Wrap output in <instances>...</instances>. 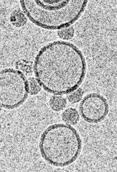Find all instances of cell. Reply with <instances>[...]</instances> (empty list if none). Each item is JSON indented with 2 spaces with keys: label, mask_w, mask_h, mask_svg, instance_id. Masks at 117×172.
Here are the masks:
<instances>
[{
  "label": "cell",
  "mask_w": 117,
  "mask_h": 172,
  "mask_svg": "<svg viewBox=\"0 0 117 172\" xmlns=\"http://www.w3.org/2000/svg\"><path fill=\"white\" fill-rule=\"evenodd\" d=\"M62 119L66 124L69 125H74L79 122V115L77 110L75 108H69L62 113Z\"/></svg>",
  "instance_id": "8992f818"
},
{
  "label": "cell",
  "mask_w": 117,
  "mask_h": 172,
  "mask_svg": "<svg viewBox=\"0 0 117 172\" xmlns=\"http://www.w3.org/2000/svg\"><path fill=\"white\" fill-rule=\"evenodd\" d=\"M21 7L35 25L50 30L68 27L81 16L85 8L82 0H20Z\"/></svg>",
  "instance_id": "7a4b0ae2"
},
{
  "label": "cell",
  "mask_w": 117,
  "mask_h": 172,
  "mask_svg": "<svg viewBox=\"0 0 117 172\" xmlns=\"http://www.w3.org/2000/svg\"><path fill=\"white\" fill-rule=\"evenodd\" d=\"M29 93L31 95L38 94L41 90V86L36 78L31 77L27 80Z\"/></svg>",
  "instance_id": "ba28073f"
},
{
  "label": "cell",
  "mask_w": 117,
  "mask_h": 172,
  "mask_svg": "<svg viewBox=\"0 0 117 172\" xmlns=\"http://www.w3.org/2000/svg\"><path fill=\"white\" fill-rule=\"evenodd\" d=\"M28 93L27 80L22 72L12 68L0 71V106L16 108L25 101Z\"/></svg>",
  "instance_id": "277c9868"
},
{
  "label": "cell",
  "mask_w": 117,
  "mask_h": 172,
  "mask_svg": "<svg viewBox=\"0 0 117 172\" xmlns=\"http://www.w3.org/2000/svg\"><path fill=\"white\" fill-rule=\"evenodd\" d=\"M1 107L0 106V112L1 110Z\"/></svg>",
  "instance_id": "8fae6325"
},
{
  "label": "cell",
  "mask_w": 117,
  "mask_h": 172,
  "mask_svg": "<svg viewBox=\"0 0 117 172\" xmlns=\"http://www.w3.org/2000/svg\"><path fill=\"white\" fill-rule=\"evenodd\" d=\"M79 108L82 117L90 123H97L102 121L107 115L109 110L106 98L97 93H91L85 96Z\"/></svg>",
  "instance_id": "5b68a950"
},
{
  "label": "cell",
  "mask_w": 117,
  "mask_h": 172,
  "mask_svg": "<svg viewBox=\"0 0 117 172\" xmlns=\"http://www.w3.org/2000/svg\"><path fill=\"white\" fill-rule=\"evenodd\" d=\"M74 30L72 27H68L60 29L57 32L59 37L64 40H69L74 36Z\"/></svg>",
  "instance_id": "9c48e42d"
},
{
  "label": "cell",
  "mask_w": 117,
  "mask_h": 172,
  "mask_svg": "<svg viewBox=\"0 0 117 172\" xmlns=\"http://www.w3.org/2000/svg\"><path fill=\"white\" fill-rule=\"evenodd\" d=\"M83 92L81 88H79L70 92L67 97L68 101L70 103L78 102L82 99Z\"/></svg>",
  "instance_id": "30bf717a"
},
{
  "label": "cell",
  "mask_w": 117,
  "mask_h": 172,
  "mask_svg": "<svg viewBox=\"0 0 117 172\" xmlns=\"http://www.w3.org/2000/svg\"><path fill=\"white\" fill-rule=\"evenodd\" d=\"M49 104L52 110L55 111H59L65 108L67 105V101L62 96H54L51 98Z\"/></svg>",
  "instance_id": "52a82bcc"
},
{
  "label": "cell",
  "mask_w": 117,
  "mask_h": 172,
  "mask_svg": "<svg viewBox=\"0 0 117 172\" xmlns=\"http://www.w3.org/2000/svg\"><path fill=\"white\" fill-rule=\"evenodd\" d=\"M39 147L43 158L57 167L68 166L78 157L82 141L76 130L70 125L63 123L52 125L42 134Z\"/></svg>",
  "instance_id": "3957f363"
},
{
  "label": "cell",
  "mask_w": 117,
  "mask_h": 172,
  "mask_svg": "<svg viewBox=\"0 0 117 172\" xmlns=\"http://www.w3.org/2000/svg\"><path fill=\"white\" fill-rule=\"evenodd\" d=\"M86 63L81 51L72 43L51 42L36 55L34 69L37 80L47 92L57 95L76 90L86 72Z\"/></svg>",
  "instance_id": "6da1fadb"
}]
</instances>
